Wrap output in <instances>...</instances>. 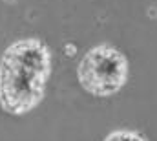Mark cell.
Instances as JSON below:
<instances>
[{
    "label": "cell",
    "mask_w": 157,
    "mask_h": 141,
    "mask_svg": "<svg viewBox=\"0 0 157 141\" xmlns=\"http://www.w3.org/2000/svg\"><path fill=\"white\" fill-rule=\"evenodd\" d=\"M51 75L49 48L35 37L6 48L0 59V106L11 115L31 112L44 97Z\"/></svg>",
    "instance_id": "obj_1"
},
{
    "label": "cell",
    "mask_w": 157,
    "mask_h": 141,
    "mask_svg": "<svg viewBox=\"0 0 157 141\" xmlns=\"http://www.w3.org/2000/svg\"><path fill=\"white\" fill-rule=\"evenodd\" d=\"M104 141H146L139 132H135V130H113V132H110Z\"/></svg>",
    "instance_id": "obj_3"
},
{
    "label": "cell",
    "mask_w": 157,
    "mask_h": 141,
    "mask_svg": "<svg viewBox=\"0 0 157 141\" xmlns=\"http://www.w3.org/2000/svg\"><path fill=\"white\" fill-rule=\"evenodd\" d=\"M80 86L97 97L117 94L128 79V59L117 48L99 44L84 53L77 68Z\"/></svg>",
    "instance_id": "obj_2"
}]
</instances>
